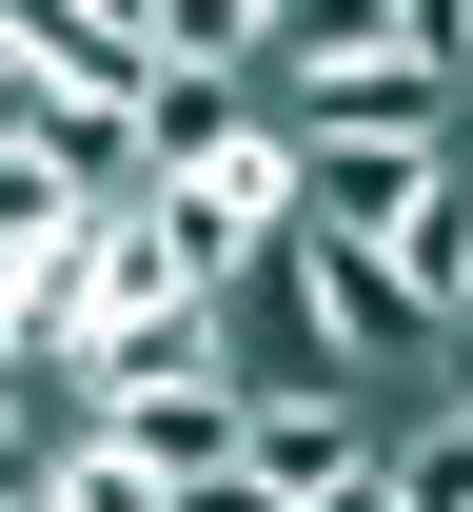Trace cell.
I'll list each match as a JSON object with an SVG mask.
<instances>
[{"label":"cell","instance_id":"1","mask_svg":"<svg viewBox=\"0 0 473 512\" xmlns=\"http://www.w3.org/2000/svg\"><path fill=\"white\" fill-rule=\"evenodd\" d=\"M79 453H119L138 493H198V473H237V375H138V394H99Z\"/></svg>","mask_w":473,"mask_h":512},{"label":"cell","instance_id":"2","mask_svg":"<svg viewBox=\"0 0 473 512\" xmlns=\"http://www.w3.org/2000/svg\"><path fill=\"white\" fill-rule=\"evenodd\" d=\"M237 473L316 512L336 473H375V414H355V394H237Z\"/></svg>","mask_w":473,"mask_h":512}]
</instances>
